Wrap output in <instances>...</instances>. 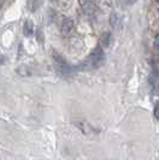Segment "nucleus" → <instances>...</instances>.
Returning <instances> with one entry per match:
<instances>
[{"label": "nucleus", "mask_w": 159, "mask_h": 160, "mask_svg": "<svg viewBox=\"0 0 159 160\" xmlns=\"http://www.w3.org/2000/svg\"><path fill=\"white\" fill-rule=\"evenodd\" d=\"M105 62V56L100 46L98 47L89 54V56L80 64V70H93V69H98L99 66H101Z\"/></svg>", "instance_id": "1"}, {"label": "nucleus", "mask_w": 159, "mask_h": 160, "mask_svg": "<svg viewBox=\"0 0 159 160\" xmlns=\"http://www.w3.org/2000/svg\"><path fill=\"white\" fill-rule=\"evenodd\" d=\"M53 59L56 62V66L57 69H58V71L60 72L62 75H70L74 71V68H72L71 65H69V63L59 53L53 52Z\"/></svg>", "instance_id": "2"}, {"label": "nucleus", "mask_w": 159, "mask_h": 160, "mask_svg": "<svg viewBox=\"0 0 159 160\" xmlns=\"http://www.w3.org/2000/svg\"><path fill=\"white\" fill-rule=\"evenodd\" d=\"M82 10L87 15H93L96 10V0H79Z\"/></svg>", "instance_id": "3"}, {"label": "nucleus", "mask_w": 159, "mask_h": 160, "mask_svg": "<svg viewBox=\"0 0 159 160\" xmlns=\"http://www.w3.org/2000/svg\"><path fill=\"white\" fill-rule=\"evenodd\" d=\"M75 29V24H74V21L70 19V18H64L62 24H60V32L64 36H69L71 35L72 32Z\"/></svg>", "instance_id": "4"}, {"label": "nucleus", "mask_w": 159, "mask_h": 160, "mask_svg": "<svg viewBox=\"0 0 159 160\" xmlns=\"http://www.w3.org/2000/svg\"><path fill=\"white\" fill-rule=\"evenodd\" d=\"M23 34L24 36L27 38H30L33 34H34V23H33L30 19H27L23 24Z\"/></svg>", "instance_id": "5"}, {"label": "nucleus", "mask_w": 159, "mask_h": 160, "mask_svg": "<svg viewBox=\"0 0 159 160\" xmlns=\"http://www.w3.org/2000/svg\"><path fill=\"white\" fill-rule=\"evenodd\" d=\"M76 125L80 128V130L85 134V135H88L90 132H95V129L93 128L89 123H86V122H82V123H76Z\"/></svg>", "instance_id": "6"}, {"label": "nucleus", "mask_w": 159, "mask_h": 160, "mask_svg": "<svg viewBox=\"0 0 159 160\" xmlns=\"http://www.w3.org/2000/svg\"><path fill=\"white\" fill-rule=\"evenodd\" d=\"M110 42H111V34H110V32H104L101 39H100L101 46L105 48H107L110 46Z\"/></svg>", "instance_id": "7"}, {"label": "nucleus", "mask_w": 159, "mask_h": 160, "mask_svg": "<svg viewBox=\"0 0 159 160\" xmlns=\"http://www.w3.org/2000/svg\"><path fill=\"white\" fill-rule=\"evenodd\" d=\"M119 23H121V17L117 12H112L111 16H110V24H111V27H118Z\"/></svg>", "instance_id": "8"}, {"label": "nucleus", "mask_w": 159, "mask_h": 160, "mask_svg": "<svg viewBox=\"0 0 159 160\" xmlns=\"http://www.w3.org/2000/svg\"><path fill=\"white\" fill-rule=\"evenodd\" d=\"M17 72L21 75V76H30V70L28 69V66L25 65H22L21 68L17 69Z\"/></svg>", "instance_id": "9"}, {"label": "nucleus", "mask_w": 159, "mask_h": 160, "mask_svg": "<svg viewBox=\"0 0 159 160\" xmlns=\"http://www.w3.org/2000/svg\"><path fill=\"white\" fill-rule=\"evenodd\" d=\"M153 72H154V76H157L159 78V62L154 63L153 65Z\"/></svg>", "instance_id": "10"}, {"label": "nucleus", "mask_w": 159, "mask_h": 160, "mask_svg": "<svg viewBox=\"0 0 159 160\" xmlns=\"http://www.w3.org/2000/svg\"><path fill=\"white\" fill-rule=\"evenodd\" d=\"M153 113H154V117H156L157 119H159V102H157V104H156V106H154Z\"/></svg>", "instance_id": "11"}, {"label": "nucleus", "mask_w": 159, "mask_h": 160, "mask_svg": "<svg viewBox=\"0 0 159 160\" xmlns=\"http://www.w3.org/2000/svg\"><path fill=\"white\" fill-rule=\"evenodd\" d=\"M135 1L136 0H123V2H124L126 5H133Z\"/></svg>", "instance_id": "12"}, {"label": "nucleus", "mask_w": 159, "mask_h": 160, "mask_svg": "<svg viewBox=\"0 0 159 160\" xmlns=\"http://www.w3.org/2000/svg\"><path fill=\"white\" fill-rule=\"evenodd\" d=\"M154 46L157 48H159V35H157L156 39H154Z\"/></svg>", "instance_id": "13"}, {"label": "nucleus", "mask_w": 159, "mask_h": 160, "mask_svg": "<svg viewBox=\"0 0 159 160\" xmlns=\"http://www.w3.org/2000/svg\"><path fill=\"white\" fill-rule=\"evenodd\" d=\"M4 62H5V57H4V56H1V54H0V65L3 64Z\"/></svg>", "instance_id": "14"}, {"label": "nucleus", "mask_w": 159, "mask_h": 160, "mask_svg": "<svg viewBox=\"0 0 159 160\" xmlns=\"http://www.w3.org/2000/svg\"><path fill=\"white\" fill-rule=\"evenodd\" d=\"M157 1H158V2H159V0H157Z\"/></svg>", "instance_id": "15"}]
</instances>
